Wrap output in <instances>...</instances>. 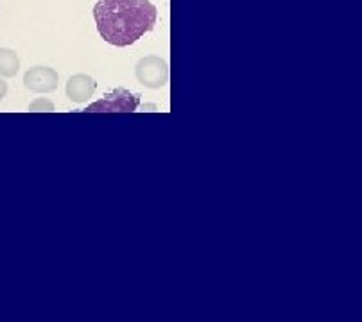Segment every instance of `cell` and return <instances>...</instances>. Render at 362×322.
<instances>
[{
	"mask_svg": "<svg viewBox=\"0 0 362 322\" xmlns=\"http://www.w3.org/2000/svg\"><path fill=\"white\" fill-rule=\"evenodd\" d=\"M6 95H8V83L4 79H0V102L4 100Z\"/></svg>",
	"mask_w": 362,
	"mask_h": 322,
	"instance_id": "cell-8",
	"label": "cell"
},
{
	"mask_svg": "<svg viewBox=\"0 0 362 322\" xmlns=\"http://www.w3.org/2000/svg\"><path fill=\"white\" fill-rule=\"evenodd\" d=\"M93 18L106 43L129 47L154 31L158 9L149 0H97Z\"/></svg>",
	"mask_w": 362,
	"mask_h": 322,
	"instance_id": "cell-1",
	"label": "cell"
},
{
	"mask_svg": "<svg viewBox=\"0 0 362 322\" xmlns=\"http://www.w3.org/2000/svg\"><path fill=\"white\" fill-rule=\"evenodd\" d=\"M135 76L146 88H163L169 80V65L165 59L158 56H146L136 63Z\"/></svg>",
	"mask_w": 362,
	"mask_h": 322,
	"instance_id": "cell-3",
	"label": "cell"
},
{
	"mask_svg": "<svg viewBox=\"0 0 362 322\" xmlns=\"http://www.w3.org/2000/svg\"><path fill=\"white\" fill-rule=\"evenodd\" d=\"M29 112H54V104L49 99H36L29 104Z\"/></svg>",
	"mask_w": 362,
	"mask_h": 322,
	"instance_id": "cell-7",
	"label": "cell"
},
{
	"mask_svg": "<svg viewBox=\"0 0 362 322\" xmlns=\"http://www.w3.org/2000/svg\"><path fill=\"white\" fill-rule=\"evenodd\" d=\"M142 109H156V106L154 104H146V106H142Z\"/></svg>",
	"mask_w": 362,
	"mask_h": 322,
	"instance_id": "cell-9",
	"label": "cell"
},
{
	"mask_svg": "<svg viewBox=\"0 0 362 322\" xmlns=\"http://www.w3.org/2000/svg\"><path fill=\"white\" fill-rule=\"evenodd\" d=\"M59 76L49 66H33L23 73V86L35 93H50L58 90Z\"/></svg>",
	"mask_w": 362,
	"mask_h": 322,
	"instance_id": "cell-4",
	"label": "cell"
},
{
	"mask_svg": "<svg viewBox=\"0 0 362 322\" xmlns=\"http://www.w3.org/2000/svg\"><path fill=\"white\" fill-rule=\"evenodd\" d=\"M20 70V59L15 50L0 49V76L15 77Z\"/></svg>",
	"mask_w": 362,
	"mask_h": 322,
	"instance_id": "cell-6",
	"label": "cell"
},
{
	"mask_svg": "<svg viewBox=\"0 0 362 322\" xmlns=\"http://www.w3.org/2000/svg\"><path fill=\"white\" fill-rule=\"evenodd\" d=\"M95 90H97L95 79L86 76V73H76V76H72L69 80H66V86H65L66 97L76 104L86 102V100L92 99Z\"/></svg>",
	"mask_w": 362,
	"mask_h": 322,
	"instance_id": "cell-5",
	"label": "cell"
},
{
	"mask_svg": "<svg viewBox=\"0 0 362 322\" xmlns=\"http://www.w3.org/2000/svg\"><path fill=\"white\" fill-rule=\"evenodd\" d=\"M140 106V95L126 88H115L97 102L90 104L83 113H133Z\"/></svg>",
	"mask_w": 362,
	"mask_h": 322,
	"instance_id": "cell-2",
	"label": "cell"
}]
</instances>
